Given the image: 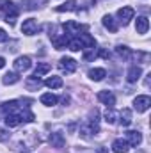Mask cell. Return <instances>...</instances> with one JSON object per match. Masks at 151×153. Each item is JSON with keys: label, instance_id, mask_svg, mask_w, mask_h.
I'll list each match as a JSON object with an SVG mask.
<instances>
[{"label": "cell", "instance_id": "6da1fadb", "mask_svg": "<svg viewBox=\"0 0 151 153\" xmlns=\"http://www.w3.org/2000/svg\"><path fill=\"white\" fill-rule=\"evenodd\" d=\"M0 11L4 13V16H5V22H7V23H11V25H14V20H16V16L20 14L18 7H16L13 2H2V5H0Z\"/></svg>", "mask_w": 151, "mask_h": 153}, {"label": "cell", "instance_id": "7a4b0ae2", "mask_svg": "<svg viewBox=\"0 0 151 153\" xmlns=\"http://www.w3.org/2000/svg\"><path fill=\"white\" fill-rule=\"evenodd\" d=\"M150 105H151V98L148 94H141L133 100V107H135L137 112H146L150 109Z\"/></svg>", "mask_w": 151, "mask_h": 153}, {"label": "cell", "instance_id": "3957f363", "mask_svg": "<svg viewBox=\"0 0 151 153\" xmlns=\"http://www.w3.org/2000/svg\"><path fill=\"white\" fill-rule=\"evenodd\" d=\"M38 30H39L38 22H36L34 18H29V20H25V22H23V25H21V32H23V34H27V36L38 34Z\"/></svg>", "mask_w": 151, "mask_h": 153}, {"label": "cell", "instance_id": "277c9868", "mask_svg": "<svg viewBox=\"0 0 151 153\" xmlns=\"http://www.w3.org/2000/svg\"><path fill=\"white\" fill-rule=\"evenodd\" d=\"M76 61L75 59H71V57H62L61 61H59V68L62 70V71H66V73H73L76 70Z\"/></svg>", "mask_w": 151, "mask_h": 153}, {"label": "cell", "instance_id": "5b68a950", "mask_svg": "<svg viewBox=\"0 0 151 153\" xmlns=\"http://www.w3.org/2000/svg\"><path fill=\"white\" fill-rule=\"evenodd\" d=\"M14 70L16 71H20V73H23V71H27L30 66H32V62H30V59L27 57V55H23V57H18L16 61H14Z\"/></svg>", "mask_w": 151, "mask_h": 153}, {"label": "cell", "instance_id": "8992f818", "mask_svg": "<svg viewBox=\"0 0 151 153\" xmlns=\"http://www.w3.org/2000/svg\"><path fill=\"white\" fill-rule=\"evenodd\" d=\"M98 100H100L101 103H105L109 109H112L114 105H115V96H114L110 91H100V93H98Z\"/></svg>", "mask_w": 151, "mask_h": 153}, {"label": "cell", "instance_id": "52a82bcc", "mask_svg": "<svg viewBox=\"0 0 151 153\" xmlns=\"http://www.w3.org/2000/svg\"><path fill=\"white\" fill-rule=\"evenodd\" d=\"M133 14H135V11L132 7H121L117 11V18H119V22H123V25H126L133 18Z\"/></svg>", "mask_w": 151, "mask_h": 153}, {"label": "cell", "instance_id": "ba28073f", "mask_svg": "<svg viewBox=\"0 0 151 153\" xmlns=\"http://www.w3.org/2000/svg\"><path fill=\"white\" fill-rule=\"evenodd\" d=\"M126 143L132 144V146H139L142 143V134L141 132H135V130L126 132Z\"/></svg>", "mask_w": 151, "mask_h": 153}, {"label": "cell", "instance_id": "9c48e42d", "mask_svg": "<svg viewBox=\"0 0 151 153\" xmlns=\"http://www.w3.org/2000/svg\"><path fill=\"white\" fill-rule=\"evenodd\" d=\"M135 29H137L139 34H146L148 29H150V20L146 16H139L137 22H135Z\"/></svg>", "mask_w": 151, "mask_h": 153}, {"label": "cell", "instance_id": "30bf717a", "mask_svg": "<svg viewBox=\"0 0 151 153\" xmlns=\"http://www.w3.org/2000/svg\"><path fill=\"white\" fill-rule=\"evenodd\" d=\"M142 75V70L139 68V66H132L130 70H128V75H126V80L130 82V84H133V82H137L139 78Z\"/></svg>", "mask_w": 151, "mask_h": 153}, {"label": "cell", "instance_id": "8fae6325", "mask_svg": "<svg viewBox=\"0 0 151 153\" xmlns=\"http://www.w3.org/2000/svg\"><path fill=\"white\" fill-rule=\"evenodd\" d=\"M107 76V71L103 68H94V70H89V78L94 80V82H100Z\"/></svg>", "mask_w": 151, "mask_h": 153}, {"label": "cell", "instance_id": "7c38bea8", "mask_svg": "<svg viewBox=\"0 0 151 153\" xmlns=\"http://www.w3.org/2000/svg\"><path fill=\"white\" fill-rule=\"evenodd\" d=\"M0 109H2L5 114H14V112H18V102H16V100H11V102H4Z\"/></svg>", "mask_w": 151, "mask_h": 153}, {"label": "cell", "instance_id": "4fadbf2b", "mask_svg": "<svg viewBox=\"0 0 151 153\" xmlns=\"http://www.w3.org/2000/svg\"><path fill=\"white\" fill-rule=\"evenodd\" d=\"M112 152L114 153H126L128 152V143L123 139H115L112 143Z\"/></svg>", "mask_w": 151, "mask_h": 153}, {"label": "cell", "instance_id": "5bb4252c", "mask_svg": "<svg viewBox=\"0 0 151 153\" xmlns=\"http://www.w3.org/2000/svg\"><path fill=\"white\" fill-rule=\"evenodd\" d=\"M82 29H84V27H82L80 23H76V22H66V23H64V30H66L68 34H80Z\"/></svg>", "mask_w": 151, "mask_h": 153}, {"label": "cell", "instance_id": "9a60e30c", "mask_svg": "<svg viewBox=\"0 0 151 153\" xmlns=\"http://www.w3.org/2000/svg\"><path fill=\"white\" fill-rule=\"evenodd\" d=\"M68 41H70V39L66 38V34H64V36H53V38H52V43H53V46H55L57 50L66 48V46H68Z\"/></svg>", "mask_w": 151, "mask_h": 153}, {"label": "cell", "instance_id": "2e32d148", "mask_svg": "<svg viewBox=\"0 0 151 153\" xmlns=\"http://www.w3.org/2000/svg\"><path fill=\"white\" fill-rule=\"evenodd\" d=\"M57 13H64V11H76V0H68L64 2L62 5H57L55 7Z\"/></svg>", "mask_w": 151, "mask_h": 153}, {"label": "cell", "instance_id": "e0dca14e", "mask_svg": "<svg viewBox=\"0 0 151 153\" xmlns=\"http://www.w3.org/2000/svg\"><path fill=\"white\" fill-rule=\"evenodd\" d=\"M103 27H105L107 30H110V32H117V23H115V20H114L110 14H107V16L103 18Z\"/></svg>", "mask_w": 151, "mask_h": 153}, {"label": "cell", "instance_id": "ac0fdd59", "mask_svg": "<svg viewBox=\"0 0 151 153\" xmlns=\"http://www.w3.org/2000/svg\"><path fill=\"white\" fill-rule=\"evenodd\" d=\"M20 123H21L20 114H16V112H14V114H5V125H7V126L13 128V126H18Z\"/></svg>", "mask_w": 151, "mask_h": 153}, {"label": "cell", "instance_id": "d6986e66", "mask_svg": "<svg viewBox=\"0 0 151 153\" xmlns=\"http://www.w3.org/2000/svg\"><path fill=\"white\" fill-rule=\"evenodd\" d=\"M50 144L53 148H62L64 146V137L61 134H50Z\"/></svg>", "mask_w": 151, "mask_h": 153}, {"label": "cell", "instance_id": "ffe728a7", "mask_svg": "<svg viewBox=\"0 0 151 153\" xmlns=\"http://www.w3.org/2000/svg\"><path fill=\"white\" fill-rule=\"evenodd\" d=\"M78 39L82 41V46H84V48H93V46L96 45L94 38H93V36H89V34H80Z\"/></svg>", "mask_w": 151, "mask_h": 153}, {"label": "cell", "instance_id": "44dd1931", "mask_svg": "<svg viewBox=\"0 0 151 153\" xmlns=\"http://www.w3.org/2000/svg\"><path fill=\"white\" fill-rule=\"evenodd\" d=\"M50 89H59V87H62V78L61 76H50V78H46V82H44Z\"/></svg>", "mask_w": 151, "mask_h": 153}, {"label": "cell", "instance_id": "7402d4cb", "mask_svg": "<svg viewBox=\"0 0 151 153\" xmlns=\"http://www.w3.org/2000/svg\"><path fill=\"white\" fill-rule=\"evenodd\" d=\"M39 100H41L43 105H55V103H57V96L52 94V93H44V94H41Z\"/></svg>", "mask_w": 151, "mask_h": 153}, {"label": "cell", "instance_id": "603a6c76", "mask_svg": "<svg viewBox=\"0 0 151 153\" xmlns=\"http://www.w3.org/2000/svg\"><path fill=\"white\" fill-rule=\"evenodd\" d=\"M119 117H121V119H119L121 125H123V126H128V125L132 123V111H130V109H123L121 114H119Z\"/></svg>", "mask_w": 151, "mask_h": 153}, {"label": "cell", "instance_id": "cb8c5ba5", "mask_svg": "<svg viewBox=\"0 0 151 153\" xmlns=\"http://www.w3.org/2000/svg\"><path fill=\"white\" fill-rule=\"evenodd\" d=\"M50 70H52V66H50L48 62H41V64H38V68H36V71H34V75H32V76H38V78H41L44 73H48Z\"/></svg>", "mask_w": 151, "mask_h": 153}, {"label": "cell", "instance_id": "d4e9b609", "mask_svg": "<svg viewBox=\"0 0 151 153\" xmlns=\"http://www.w3.org/2000/svg\"><path fill=\"white\" fill-rule=\"evenodd\" d=\"M25 85H27V89H30V91H38L39 87H41V80H39L38 76H30Z\"/></svg>", "mask_w": 151, "mask_h": 153}, {"label": "cell", "instance_id": "484cf974", "mask_svg": "<svg viewBox=\"0 0 151 153\" xmlns=\"http://www.w3.org/2000/svg\"><path fill=\"white\" fill-rule=\"evenodd\" d=\"M68 48H70L71 52H80L84 46H82V41H80L78 38H73V39L68 41Z\"/></svg>", "mask_w": 151, "mask_h": 153}, {"label": "cell", "instance_id": "4316f807", "mask_svg": "<svg viewBox=\"0 0 151 153\" xmlns=\"http://www.w3.org/2000/svg\"><path fill=\"white\" fill-rule=\"evenodd\" d=\"M18 80H20V76L16 75V73H5V75H4V84H5V85L16 84Z\"/></svg>", "mask_w": 151, "mask_h": 153}, {"label": "cell", "instance_id": "83f0119b", "mask_svg": "<svg viewBox=\"0 0 151 153\" xmlns=\"http://www.w3.org/2000/svg\"><path fill=\"white\" fill-rule=\"evenodd\" d=\"M46 0H23L25 9H38L39 4H44Z\"/></svg>", "mask_w": 151, "mask_h": 153}, {"label": "cell", "instance_id": "f1b7e54d", "mask_svg": "<svg viewBox=\"0 0 151 153\" xmlns=\"http://www.w3.org/2000/svg\"><path fill=\"white\" fill-rule=\"evenodd\" d=\"M115 119H117V114H115V112H114L112 109H109V111H107V112H105V121H107V123H110V125H112V123H115Z\"/></svg>", "mask_w": 151, "mask_h": 153}, {"label": "cell", "instance_id": "f546056e", "mask_svg": "<svg viewBox=\"0 0 151 153\" xmlns=\"http://www.w3.org/2000/svg\"><path fill=\"white\" fill-rule=\"evenodd\" d=\"M115 50H117V53H119L121 57H124V59H128V57L132 55V52H130V48H126V46H117Z\"/></svg>", "mask_w": 151, "mask_h": 153}, {"label": "cell", "instance_id": "4dcf8cb0", "mask_svg": "<svg viewBox=\"0 0 151 153\" xmlns=\"http://www.w3.org/2000/svg\"><path fill=\"white\" fill-rule=\"evenodd\" d=\"M96 57V53H94V48H93V52H87V53H84V59L85 61H93Z\"/></svg>", "mask_w": 151, "mask_h": 153}, {"label": "cell", "instance_id": "1f68e13d", "mask_svg": "<svg viewBox=\"0 0 151 153\" xmlns=\"http://www.w3.org/2000/svg\"><path fill=\"white\" fill-rule=\"evenodd\" d=\"M98 55H100V57H103V59H109V57H110V53H109L105 48H101V50L98 52Z\"/></svg>", "mask_w": 151, "mask_h": 153}, {"label": "cell", "instance_id": "d6a6232c", "mask_svg": "<svg viewBox=\"0 0 151 153\" xmlns=\"http://www.w3.org/2000/svg\"><path fill=\"white\" fill-rule=\"evenodd\" d=\"M4 41H7V34L4 29H0V43H4Z\"/></svg>", "mask_w": 151, "mask_h": 153}, {"label": "cell", "instance_id": "836d02e7", "mask_svg": "<svg viewBox=\"0 0 151 153\" xmlns=\"http://www.w3.org/2000/svg\"><path fill=\"white\" fill-rule=\"evenodd\" d=\"M4 139H7V132L5 130H0V141H4Z\"/></svg>", "mask_w": 151, "mask_h": 153}, {"label": "cell", "instance_id": "e575fe53", "mask_svg": "<svg viewBox=\"0 0 151 153\" xmlns=\"http://www.w3.org/2000/svg\"><path fill=\"white\" fill-rule=\"evenodd\" d=\"M4 66H5V59H4V57H0V70H2Z\"/></svg>", "mask_w": 151, "mask_h": 153}, {"label": "cell", "instance_id": "d590c367", "mask_svg": "<svg viewBox=\"0 0 151 153\" xmlns=\"http://www.w3.org/2000/svg\"><path fill=\"white\" fill-rule=\"evenodd\" d=\"M98 153H107V150H103V148H100V150H98Z\"/></svg>", "mask_w": 151, "mask_h": 153}]
</instances>
